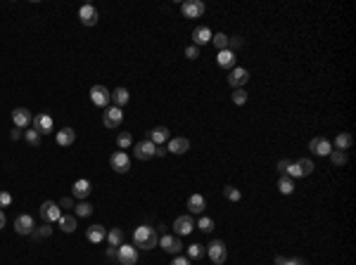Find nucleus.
<instances>
[{
  "mask_svg": "<svg viewBox=\"0 0 356 265\" xmlns=\"http://www.w3.org/2000/svg\"><path fill=\"white\" fill-rule=\"evenodd\" d=\"M133 244H136V249H145V251L154 249V246L159 244L157 230L150 227V225H141V227H136V232H133Z\"/></svg>",
  "mask_w": 356,
  "mask_h": 265,
  "instance_id": "1",
  "label": "nucleus"
},
{
  "mask_svg": "<svg viewBox=\"0 0 356 265\" xmlns=\"http://www.w3.org/2000/svg\"><path fill=\"white\" fill-rule=\"evenodd\" d=\"M205 254L209 256V261L216 265H223L228 261V246L221 242V239H214V242H209V246L205 249Z\"/></svg>",
  "mask_w": 356,
  "mask_h": 265,
  "instance_id": "2",
  "label": "nucleus"
},
{
  "mask_svg": "<svg viewBox=\"0 0 356 265\" xmlns=\"http://www.w3.org/2000/svg\"><path fill=\"white\" fill-rule=\"evenodd\" d=\"M38 215L43 218V223H60V218H62V211H60V204L55 202H43L41 204V209H38Z\"/></svg>",
  "mask_w": 356,
  "mask_h": 265,
  "instance_id": "3",
  "label": "nucleus"
},
{
  "mask_svg": "<svg viewBox=\"0 0 356 265\" xmlns=\"http://www.w3.org/2000/svg\"><path fill=\"white\" fill-rule=\"evenodd\" d=\"M117 261L121 265H136L138 263V249L133 244H119L117 246Z\"/></svg>",
  "mask_w": 356,
  "mask_h": 265,
  "instance_id": "4",
  "label": "nucleus"
},
{
  "mask_svg": "<svg viewBox=\"0 0 356 265\" xmlns=\"http://www.w3.org/2000/svg\"><path fill=\"white\" fill-rule=\"evenodd\" d=\"M181 12H183L185 19H197V17H202L207 12V5L202 0H185L181 5Z\"/></svg>",
  "mask_w": 356,
  "mask_h": 265,
  "instance_id": "5",
  "label": "nucleus"
},
{
  "mask_svg": "<svg viewBox=\"0 0 356 265\" xmlns=\"http://www.w3.org/2000/svg\"><path fill=\"white\" fill-rule=\"evenodd\" d=\"M154 152H157V145H152L150 140H141V142L133 145V154L141 161H150L154 157Z\"/></svg>",
  "mask_w": 356,
  "mask_h": 265,
  "instance_id": "6",
  "label": "nucleus"
},
{
  "mask_svg": "<svg viewBox=\"0 0 356 265\" xmlns=\"http://www.w3.org/2000/svg\"><path fill=\"white\" fill-rule=\"evenodd\" d=\"M90 102L95 106H107L112 102V95H109V90L105 85H93L90 88Z\"/></svg>",
  "mask_w": 356,
  "mask_h": 265,
  "instance_id": "7",
  "label": "nucleus"
},
{
  "mask_svg": "<svg viewBox=\"0 0 356 265\" xmlns=\"http://www.w3.org/2000/svg\"><path fill=\"white\" fill-rule=\"evenodd\" d=\"M109 166L117 170V173H129L131 170V159L126 152H114L112 157H109Z\"/></svg>",
  "mask_w": 356,
  "mask_h": 265,
  "instance_id": "8",
  "label": "nucleus"
},
{
  "mask_svg": "<svg viewBox=\"0 0 356 265\" xmlns=\"http://www.w3.org/2000/svg\"><path fill=\"white\" fill-rule=\"evenodd\" d=\"M249 81V71L247 69H242V66H235V69H230V74H228V85L235 90V88H242V85H247Z\"/></svg>",
  "mask_w": 356,
  "mask_h": 265,
  "instance_id": "9",
  "label": "nucleus"
},
{
  "mask_svg": "<svg viewBox=\"0 0 356 265\" xmlns=\"http://www.w3.org/2000/svg\"><path fill=\"white\" fill-rule=\"evenodd\" d=\"M121 121H124V111H121L119 106H107V109H105V114H102L105 128H117V126H121Z\"/></svg>",
  "mask_w": 356,
  "mask_h": 265,
  "instance_id": "10",
  "label": "nucleus"
},
{
  "mask_svg": "<svg viewBox=\"0 0 356 265\" xmlns=\"http://www.w3.org/2000/svg\"><path fill=\"white\" fill-rule=\"evenodd\" d=\"M33 230H36V220H33V215H29V213L17 215V220H14V232L17 234H31Z\"/></svg>",
  "mask_w": 356,
  "mask_h": 265,
  "instance_id": "11",
  "label": "nucleus"
},
{
  "mask_svg": "<svg viewBox=\"0 0 356 265\" xmlns=\"http://www.w3.org/2000/svg\"><path fill=\"white\" fill-rule=\"evenodd\" d=\"M159 246H162L166 254H173L178 256L183 251V244H181V239L178 237H171V234H162V239H159Z\"/></svg>",
  "mask_w": 356,
  "mask_h": 265,
  "instance_id": "12",
  "label": "nucleus"
},
{
  "mask_svg": "<svg viewBox=\"0 0 356 265\" xmlns=\"http://www.w3.org/2000/svg\"><path fill=\"white\" fill-rule=\"evenodd\" d=\"M12 121H14V128L24 130V128L33 121V116H31V111H29L26 106H17V109L12 111Z\"/></svg>",
  "mask_w": 356,
  "mask_h": 265,
  "instance_id": "13",
  "label": "nucleus"
},
{
  "mask_svg": "<svg viewBox=\"0 0 356 265\" xmlns=\"http://www.w3.org/2000/svg\"><path fill=\"white\" fill-rule=\"evenodd\" d=\"M193 230H195V223H193V218H190V213H188V215H178V218L173 220V232L178 234V237L190 234Z\"/></svg>",
  "mask_w": 356,
  "mask_h": 265,
  "instance_id": "14",
  "label": "nucleus"
},
{
  "mask_svg": "<svg viewBox=\"0 0 356 265\" xmlns=\"http://www.w3.org/2000/svg\"><path fill=\"white\" fill-rule=\"evenodd\" d=\"M309 149H311L316 157H328V154L333 152V142L325 138H313L311 142H309Z\"/></svg>",
  "mask_w": 356,
  "mask_h": 265,
  "instance_id": "15",
  "label": "nucleus"
},
{
  "mask_svg": "<svg viewBox=\"0 0 356 265\" xmlns=\"http://www.w3.org/2000/svg\"><path fill=\"white\" fill-rule=\"evenodd\" d=\"M53 116L50 114H38V116H33V130H38L41 135H48V133H53Z\"/></svg>",
  "mask_w": 356,
  "mask_h": 265,
  "instance_id": "16",
  "label": "nucleus"
},
{
  "mask_svg": "<svg viewBox=\"0 0 356 265\" xmlns=\"http://www.w3.org/2000/svg\"><path fill=\"white\" fill-rule=\"evenodd\" d=\"M147 140H150L152 145H166L169 142V128L166 126H157V128H152V130H147Z\"/></svg>",
  "mask_w": 356,
  "mask_h": 265,
  "instance_id": "17",
  "label": "nucleus"
},
{
  "mask_svg": "<svg viewBox=\"0 0 356 265\" xmlns=\"http://www.w3.org/2000/svg\"><path fill=\"white\" fill-rule=\"evenodd\" d=\"M166 152H171V154H185V152H190V140L188 138H169Z\"/></svg>",
  "mask_w": 356,
  "mask_h": 265,
  "instance_id": "18",
  "label": "nucleus"
},
{
  "mask_svg": "<svg viewBox=\"0 0 356 265\" xmlns=\"http://www.w3.org/2000/svg\"><path fill=\"white\" fill-rule=\"evenodd\" d=\"M71 192H74L76 199H81V202H86L88 197H90V192H93V185H90V180H86V178H81V180L74 182V187H71Z\"/></svg>",
  "mask_w": 356,
  "mask_h": 265,
  "instance_id": "19",
  "label": "nucleus"
},
{
  "mask_svg": "<svg viewBox=\"0 0 356 265\" xmlns=\"http://www.w3.org/2000/svg\"><path fill=\"white\" fill-rule=\"evenodd\" d=\"M78 19H81V24H86V26H95L97 24L95 5H81V10H78Z\"/></svg>",
  "mask_w": 356,
  "mask_h": 265,
  "instance_id": "20",
  "label": "nucleus"
},
{
  "mask_svg": "<svg viewBox=\"0 0 356 265\" xmlns=\"http://www.w3.org/2000/svg\"><path fill=\"white\" fill-rule=\"evenodd\" d=\"M55 140H57L60 147H71L76 142V130L74 128H62V130L55 133Z\"/></svg>",
  "mask_w": 356,
  "mask_h": 265,
  "instance_id": "21",
  "label": "nucleus"
},
{
  "mask_svg": "<svg viewBox=\"0 0 356 265\" xmlns=\"http://www.w3.org/2000/svg\"><path fill=\"white\" fill-rule=\"evenodd\" d=\"M105 237H107V230H105L102 225H90L88 232H86V239L90 242V244H100Z\"/></svg>",
  "mask_w": 356,
  "mask_h": 265,
  "instance_id": "22",
  "label": "nucleus"
},
{
  "mask_svg": "<svg viewBox=\"0 0 356 265\" xmlns=\"http://www.w3.org/2000/svg\"><path fill=\"white\" fill-rule=\"evenodd\" d=\"M212 36H214V33L209 31V26H197L193 31V41H195V45L200 48V45H207V43L212 41Z\"/></svg>",
  "mask_w": 356,
  "mask_h": 265,
  "instance_id": "23",
  "label": "nucleus"
},
{
  "mask_svg": "<svg viewBox=\"0 0 356 265\" xmlns=\"http://www.w3.org/2000/svg\"><path fill=\"white\" fill-rule=\"evenodd\" d=\"M188 209H190V213H205L207 199L202 194H190V197H188Z\"/></svg>",
  "mask_w": 356,
  "mask_h": 265,
  "instance_id": "24",
  "label": "nucleus"
},
{
  "mask_svg": "<svg viewBox=\"0 0 356 265\" xmlns=\"http://www.w3.org/2000/svg\"><path fill=\"white\" fill-rule=\"evenodd\" d=\"M216 62H218V66H223V69H235V53L221 50V53L216 54Z\"/></svg>",
  "mask_w": 356,
  "mask_h": 265,
  "instance_id": "25",
  "label": "nucleus"
},
{
  "mask_svg": "<svg viewBox=\"0 0 356 265\" xmlns=\"http://www.w3.org/2000/svg\"><path fill=\"white\" fill-rule=\"evenodd\" d=\"M112 95V102H114V106H121L124 105H129V100H131V95H129V90L126 88H114V93H109Z\"/></svg>",
  "mask_w": 356,
  "mask_h": 265,
  "instance_id": "26",
  "label": "nucleus"
},
{
  "mask_svg": "<svg viewBox=\"0 0 356 265\" xmlns=\"http://www.w3.org/2000/svg\"><path fill=\"white\" fill-rule=\"evenodd\" d=\"M352 142H354V138H352L349 133H337V138H335V147L342 149V152H347V149L352 147Z\"/></svg>",
  "mask_w": 356,
  "mask_h": 265,
  "instance_id": "27",
  "label": "nucleus"
},
{
  "mask_svg": "<svg viewBox=\"0 0 356 265\" xmlns=\"http://www.w3.org/2000/svg\"><path fill=\"white\" fill-rule=\"evenodd\" d=\"M278 192H281V194H285V197H290L292 192H294V182H292V178L281 175V180H278Z\"/></svg>",
  "mask_w": 356,
  "mask_h": 265,
  "instance_id": "28",
  "label": "nucleus"
},
{
  "mask_svg": "<svg viewBox=\"0 0 356 265\" xmlns=\"http://www.w3.org/2000/svg\"><path fill=\"white\" fill-rule=\"evenodd\" d=\"M109 242V246H119V244H124V230H119V227H112L107 232V237H105Z\"/></svg>",
  "mask_w": 356,
  "mask_h": 265,
  "instance_id": "29",
  "label": "nucleus"
},
{
  "mask_svg": "<svg viewBox=\"0 0 356 265\" xmlns=\"http://www.w3.org/2000/svg\"><path fill=\"white\" fill-rule=\"evenodd\" d=\"M57 225H60L62 232H74L76 230V215H62Z\"/></svg>",
  "mask_w": 356,
  "mask_h": 265,
  "instance_id": "30",
  "label": "nucleus"
},
{
  "mask_svg": "<svg viewBox=\"0 0 356 265\" xmlns=\"http://www.w3.org/2000/svg\"><path fill=\"white\" fill-rule=\"evenodd\" d=\"M294 163H297V168H299V173H302V178H306V175H311L313 173V161L311 159H297Z\"/></svg>",
  "mask_w": 356,
  "mask_h": 265,
  "instance_id": "31",
  "label": "nucleus"
},
{
  "mask_svg": "<svg viewBox=\"0 0 356 265\" xmlns=\"http://www.w3.org/2000/svg\"><path fill=\"white\" fill-rule=\"evenodd\" d=\"M328 157H330V161H333L335 166H345L347 159H349V157H347V152H342V149H333Z\"/></svg>",
  "mask_w": 356,
  "mask_h": 265,
  "instance_id": "32",
  "label": "nucleus"
},
{
  "mask_svg": "<svg viewBox=\"0 0 356 265\" xmlns=\"http://www.w3.org/2000/svg\"><path fill=\"white\" fill-rule=\"evenodd\" d=\"M223 197H226L228 202H240V199H242L240 190H237V187H233V185H226V187H223Z\"/></svg>",
  "mask_w": 356,
  "mask_h": 265,
  "instance_id": "33",
  "label": "nucleus"
},
{
  "mask_svg": "<svg viewBox=\"0 0 356 265\" xmlns=\"http://www.w3.org/2000/svg\"><path fill=\"white\" fill-rule=\"evenodd\" d=\"M188 258H193V261L205 258V246H202V244H190V246H188Z\"/></svg>",
  "mask_w": 356,
  "mask_h": 265,
  "instance_id": "34",
  "label": "nucleus"
},
{
  "mask_svg": "<svg viewBox=\"0 0 356 265\" xmlns=\"http://www.w3.org/2000/svg\"><path fill=\"white\" fill-rule=\"evenodd\" d=\"M233 102H235L237 106H242V105H247V90H245V88H235V90H233Z\"/></svg>",
  "mask_w": 356,
  "mask_h": 265,
  "instance_id": "35",
  "label": "nucleus"
},
{
  "mask_svg": "<svg viewBox=\"0 0 356 265\" xmlns=\"http://www.w3.org/2000/svg\"><path fill=\"white\" fill-rule=\"evenodd\" d=\"M212 43L218 48V53H221V50H228V36L226 33H214V36H212Z\"/></svg>",
  "mask_w": 356,
  "mask_h": 265,
  "instance_id": "36",
  "label": "nucleus"
},
{
  "mask_svg": "<svg viewBox=\"0 0 356 265\" xmlns=\"http://www.w3.org/2000/svg\"><path fill=\"white\" fill-rule=\"evenodd\" d=\"M74 209H76V218H88V215L93 213V206H90V204H88V202H81V204H76Z\"/></svg>",
  "mask_w": 356,
  "mask_h": 265,
  "instance_id": "37",
  "label": "nucleus"
},
{
  "mask_svg": "<svg viewBox=\"0 0 356 265\" xmlns=\"http://www.w3.org/2000/svg\"><path fill=\"white\" fill-rule=\"evenodd\" d=\"M50 234H53V227L45 223V225H41V227H36L31 232V237L33 239H45V237H50Z\"/></svg>",
  "mask_w": 356,
  "mask_h": 265,
  "instance_id": "38",
  "label": "nucleus"
},
{
  "mask_svg": "<svg viewBox=\"0 0 356 265\" xmlns=\"http://www.w3.org/2000/svg\"><path fill=\"white\" fill-rule=\"evenodd\" d=\"M24 140H26L31 147H38V145H41V133L31 128V130H26V133H24Z\"/></svg>",
  "mask_w": 356,
  "mask_h": 265,
  "instance_id": "39",
  "label": "nucleus"
},
{
  "mask_svg": "<svg viewBox=\"0 0 356 265\" xmlns=\"http://www.w3.org/2000/svg\"><path fill=\"white\" fill-rule=\"evenodd\" d=\"M117 145H119L121 149H129L131 145H133V138H131V133H121V135L117 138Z\"/></svg>",
  "mask_w": 356,
  "mask_h": 265,
  "instance_id": "40",
  "label": "nucleus"
},
{
  "mask_svg": "<svg viewBox=\"0 0 356 265\" xmlns=\"http://www.w3.org/2000/svg\"><path fill=\"white\" fill-rule=\"evenodd\" d=\"M237 48H242V36H230V38H228V50L233 53Z\"/></svg>",
  "mask_w": 356,
  "mask_h": 265,
  "instance_id": "41",
  "label": "nucleus"
},
{
  "mask_svg": "<svg viewBox=\"0 0 356 265\" xmlns=\"http://www.w3.org/2000/svg\"><path fill=\"white\" fill-rule=\"evenodd\" d=\"M200 230H202V232H212V230H214V220L205 215V218L200 220Z\"/></svg>",
  "mask_w": 356,
  "mask_h": 265,
  "instance_id": "42",
  "label": "nucleus"
},
{
  "mask_svg": "<svg viewBox=\"0 0 356 265\" xmlns=\"http://www.w3.org/2000/svg\"><path fill=\"white\" fill-rule=\"evenodd\" d=\"M185 57H188V59H197V57H200V48H197V45H188V48H185Z\"/></svg>",
  "mask_w": 356,
  "mask_h": 265,
  "instance_id": "43",
  "label": "nucleus"
},
{
  "mask_svg": "<svg viewBox=\"0 0 356 265\" xmlns=\"http://www.w3.org/2000/svg\"><path fill=\"white\" fill-rule=\"evenodd\" d=\"M10 204H12V194L2 190L0 192V209H5V206H10Z\"/></svg>",
  "mask_w": 356,
  "mask_h": 265,
  "instance_id": "44",
  "label": "nucleus"
},
{
  "mask_svg": "<svg viewBox=\"0 0 356 265\" xmlns=\"http://www.w3.org/2000/svg\"><path fill=\"white\" fill-rule=\"evenodd\" d=\"M60 209H74V199H71V197H65V199H60Z\"/></svg>",
  "mask_w": 356,
  "mask_h": 265,
  "instance_id": "45",
  "label": "nucleus"
},
{
  "mask_svg": "<svg viewBox=\"0 0 356 265\" xmlns=\"http://www.w3.org/2000/svg\"><path fill=\"white\" fill-rule=\"evenodd\" d=\"M171 265H190V258H185V256H176L171 261Z\"/></svg>",
  "mask_w": 356,
  "mask_h": 265,
  "instance_id": "46",
  "label": "nucleus"
},
{
  "mask_svg": "<svg viewBox=\"0 0 356 265\" xmlns=\"http://www.w3.org/2000/svg\"><path fill=\"white\" fill-rule=\"evenodd\" d=\"M283 265H306V261L304 258H285Z\"/></svg>",
  "mask_w": 356,
  "mask_h": 265,
  "instance_id": "47",
  "label": "nucleus"
},
{
  "mask_svg": "<svg viewBox=\"0 0 356 265\" xmlns=\"http://www.w3.org/2000/svg\"><path fill=\"white\" fill-rule=\"evenodd\" d=\"M287 166H290V159H281V161H278V170H281V175H285Z\"/></svg>",
  "mask_w": 356,
  "mask_h": 265,
  "instance_id": "48",
  "label": "nucleus"
},
{
  "mask_svg": "<svg viewBox=\"0 0 356 265\" xmlns=\"http://www.w3.org/2000/svg\"><path fill=\"white\" fill-rule=\"evenodd\" d=\"M107 258H117V246H107Z\"/></svg>",
  "mask_w": 356,
  "mask_h": 265,
  "instance_id": "49",
  "label": "nucleus"
},
{
  "mask_svg": "<svg viewBox=\"0 0 356 265\" xmlns=\"http://www.w3.org/2000/svg\"><path fill=\"white\" fill-rule=\"evenodd\" d=\"M22 135H24L22 130H19V128H14V130H12V135H10V138H12V140H19Z\"/></svg>",
  "mask_w": 356,
  "mask_h": 265,
  "instance_id": "50",
  "label": "nucleus"
},
{
  "mask_svg": "<svg viewBox=\"0 0 356 265\" xmlns=\"http://www.w3.org/2000/svg\"><path fill=\"white\" fill-rule=\"evenodd\" d=\"M169 152H166V147H157V152H154V157H166Z\"/></svg>",
  "mask_w": 356,
  "mask_h": 265,
  "instance_id": "51",
  "label": "nucleus"
},
{
  "mask_svg": "<svg viewBox=\"0 0 356 265\" xmlns=\"http://www.w3.org/2000/svg\"><path fill=\"white\" fill-rule=\"evenodd\" d=\"M5 227V213H2V209H0V230Z\"/></svg>",
  "mask_w": 356,
  "mask_h": 265,
  "instance_id": "52",
  "label": "nucleus"
},
{
  "mask_svg": "<svg viewBox=\"0 0 356 265\" xmlns=\"http://www.w3.org/2000/svg\"><path fill=\"white\" fill-rule=\"evenodd\" d=\"M285 263V258H283V256H276V265H283Z\"/></svg>",
  "mask_w": 356,
  "mask_h": 265,
  "instance_id": "53",
  "label": "nucleus"
}]
</instances>
